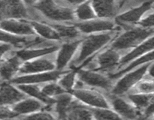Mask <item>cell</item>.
<instances>
[{"label":"cell","instance_id":"obj_1","mask_svg":"<svg viewBox=\"0 0 154 120\" xmlns=\"http://www.w3.org/2000/svg\"><path fill=\"white\" fill-rule=\"evenodd\" d=\"M81 1H37L26 2L29 6L37 10L51 23L75 22L74 9Z\"/></svg>","mask_w":154,"mask_h":120},{"label":"cell","instance_id":"obj_2","mask_svg":"<svg viewBox=\"0 0 154 120\" xmlns=\"http://www.w3.org/2000/svg\"><path fill=\"white\" fill-rule=\"evenodd\" d=\"M114 32L99 34H88L82 38L75 58H73V64L79 65L94 54L111 43L116 37Z\"/></svg>","mask_w":154,"mask_h":120},{"label":"cell","instance_id":"obj_3","mask_svg":"<svg viewBox=\"0 0 154 120\" xmlns=\"http://www.w3.org/2000/svg\"><path fill=\"white\" fill-rule=\"evenodd\" d=\"M153 34L154 28L132 26L126 28L125 32L116 36L111 41L110 47L122 52L131 48L136 47Z\"/></svg>","mask_w":154,"mask_h":120},{"label":"cell","instance_id":"obj_4","mask_svg":"<svg viewBox=\"0 0 154 120\" xmlns=\"http://www.w3.org/2000/svg\"><path fill=\"white\" fill-rule=\"evenodd\" d=\"M150 63L143 64L141 67L132 70L125 74L119 80L114 87H112L111 93L113 95L123 96L126 94L132 87L136 85L141 80L149 68Z\"/></svg>","mask_w":154,"mask_h":120},{"label":"cell","instance_id":"obj_5","mask_svg":"<svg viewBox=\"0 0 154 120\" xmlns=\"http://www.w3.org/2000/svg\"><path fill=\"white\" fill-rule=\"evenodd\" d=\"M0 43L10 45L11 47L14 46L16 48H19V50L56 44L52 42H48L43 40L38 36L22 37V36L14 35L2 29H0Z\"/></svg>","mask_w":154,"mask_h":120},{"label":"cell","instance_id":"obj_6","mask_svg":"<svg viewBox=\"0 0 154 120\" xmlns=\"http://www.w3.org/2000/svg\"><path fill=\"white\" fill-rule=\"evenodd\" d=\"M71 94L76 100L90 108H110L108 99L97 91L86 89L81 87L75 88Z\"/></svg>","mask_w":154,"mask_h":120},{"label":"cell","instance_id":"obj_7","mask_svg":"<svg viewBox=\"0 0 154 120\" xmlns=\"http://www.w3.org/2000/svg\"><path fill=\"white\" fill-rule=\"evenodd\" d=\"M152 2L141 3L136 7H132L129 10L120 13L114 21L117 26H121L125 29L132 27L133 24L138 23L144 14L152 8Z\"/></svg>","mask_w":154,"mask_h":120},{"label":"cell","instance_id":"obj_8","mask_svg":"<svg viewBox=\"0 0 154 120\" xmlns=\"http://www.w3.org/2000/svg\"><path fill=\"white\" fill-rule=\"evenodd\" d=\"M81 34H99L115 31L118 26L114 20L96 18L87 22H74Z\"/></svg>","mask_w":154,"mask_h":120},{"label":"cell","instance_id":"obj_9","mask_svg":"<svg viewBox=\"0 0 154 120\" xmlns=\"http://www.w3.org/2000/svg\"><path fill=\"white\" fill-rule=\"evenodd\" d=\"M78 80L82 82L83 85L98 88L105 91H111L112 82L109 76H107L99 72L90 70L82 69L77 73Z\"/></svg>","mask_w":154,"mask_h":120},{"label":"cell","instance_id":"obj_10","mask_svg":"<svg viewBox=\"0 0 154 120\" xmlns=\"http://www.w3.org/2000/svg\"><path fill=\"white\" fill-rule=\"evenodd\" d=\"M81 40L82 38L70 41H65L62 44L61 46H59L55 60L56 70L60 71L64 70L65 68L72 60H73L81 44Z\"/></svg>","mask_w":154,"mask_h":120},{"label":"cell","instance_id":"obj_11","mask_svg":"<svg viewBox=\"0 0 154 120\" xmlns=\"http://www.w3.org/2000/svg\"><path fill=\"white\" fill-rule=\"evenodd\" d=\"M66 71L64 70H53L49 72H44V73L20 75L17 77L13 78L11 80V83L15 85H20V84H35L38 85L40 83H48L51 82H55L58 80L59 78Z\"/></svg>","mask_w":154,"mask_h":120},{"label":"cell","instance_id":"obj_12","mask_svg":"<svg viewBox=\"0 0 154 120\" xmlns=\"http://www.w3.org/2000/svg\"><path fill=\"white\" fill-rule=\"evenodd\" d=\"M0 29L12 34L22 37L36 36L29 20L4 19L0 21Z\"/></svg>","mask_w":154,"mask_h":120},{"label":"cell","instance_id":"obj_13","mask_svg":"<svg viewBox=\"0 0 154 120\" xmlns=\"http://www.w3.org/2000/svg\"><path fill=\"white\" fill-rule=\"evenodd\" d=\"M55 70V63L53 62L49 58L44 56L23 63L19 70V73L22 75H27L53 71Z\"/></svg>","mask_w":154,"mask_h":120},{"label":"cell","instance_id":"obj_14","mask_svg":"<svg viewBox=\"0 0 154 120\" xmlns=\"http://www.w3.org/2000/svg\"><path fill=\"white\" fill-rule=\"evenodd\" d=\"M91 3L99 19L114 20L120 14V2L93 1Z\"/></svg>","mask_w":154,"mask_h":120},{"label":"cell","instance_id":"obj_15","mask_svg":"<svg viewBox=\"0 0 154 120\" xmlns=\"http://www.w3.org/2000/svg\"><path fill=\"white\" fill-rule=\"evenodd\" d=\"M58 49L59 46L57 44L45 46H35V47L18 50L16 52H14V54L23 63L26 62L30 61V60L47 56L50 54L54 53L58 50Z\"/></svg>","mask_w":154,"mask_h":120},{"label":"cell","instance_id":"obj_16","mask_svg":"<svg viewBox=\"0 0 154 120\" xmlns=\"http://www.w3.org/2000/svg\"><path fill=\"white\" fill-rule=\"evenodd\" d=\"M113 110L115 111L124 120H135L138 117V111L133 105L122 98V96L111 95L108 100Z\"/></svg>","mask_w":154,"mask_h":120},{"label":"cell","instance_id":"obj_17","mask_svg":"<svg viewBox=\"0 0 154 120\" xmlns=\"http://www.w3.org/2000/svg\"><path fill=\"white\" fill-rule=\"evenodd\" d=\"M121 57V52L111 47H108L96 57V65L98 66V70L101 71H108L114 68L118 67Z\"/></svg>","mask_w":154,"mask_h":120},{"label":"cell","instance_id":"obj_18","mask_svg":"<svg viewBox=\"0 0 154 120\" xmlns=\"http://www.w3.org/2000/svg\"><path fill=\"white\" fill-rule=\"evenodd\" d=\"M26 98V95L12 84L3 83L0 86V106H13Z\"/></svg>","mask_w":154,"mask_h":120},{"label":"cell","instance_id":"obj_19","mask_svg":"<svg viewBox=\"0 0 154 120\" xmlns=\"http://www.w3.org/2000/svg\"><path fill=\"white\" fill-rule=\"evenodd\" d=\"M154 50V36L149 38L144 42L140 44L138 46L134 48L130 52H127L125 56H123L120 59V64L118 65V68H120V70L123 67L126 66L128 64L132 62L133 60L136 59L138 57L144 55L146 53L151 52Z\"/></svg>","mask_w":154,"mask_h":120},{"label":"cell","instance_id":"obj_20","mask_svg":"<svg viewBox=\"0 0 154 120\" xmlns=\"http://www.w3.org/2000/svg\"><path fill=\"white\" fill-rule=\"evenodd\" d=\"M36 36L48 42L61 41L60 36L48 22L40 20H30Z\"/></svg>","mask_w":154,"mask_h":120},{"label":"cell","instance_id":"obj_21","mask_svg":"<svg viewBox=\"0 0 154 120\" xmlns=\"http://www.w3.org/2000/svg\"><path fill=\"white\" fill-rule=\"evenodd\" d=\"M90 107L74 99L69 106L66 120H93Z\"/></svg>","mask_w":154,"mask_h":120},{"label":"cell","instance_id":"obj_22","mask_svg":"<svg viewBox=\"0 0 154 120\" xmlns=\"http://www.w3.org/2000/svg\"><path fill=\"white\" fill-rule=\"evenodd\" d=\"M45 106L43 103L36 99L32 98H26L16 104L13 105L12 110L17 114V116H27L42 110Z\"/></svg>","mask_w":154,"mask_h":120},{"label":"cell","instance_id":"obj_23","mask_svg":"<svg viewBox=\"0 0 154 120\" xmlns=\"http://www.w3.org/2000/svg\"><path fill=\"white\" fill-rule=\"evenodd\" d=\"M22 64L20 58L14 54L0 64V77L4 80H11L14 75L19 72Z\"/></svg>","mask_w":154,"mask_h":120},{"label":"cell","instance_id":"obj_24","mask_svg":"<svg viewBox=\"0 0 154 120\" xmlns=\"http://www.w3.org/2000/svg\"><path fill=\"white\" fill-rule=\"evenodd\" d=\"M55 29L61 40L70 41L81 38V32L74 23H51L48 22Z\"/></svg>","mask_w":154,"mask_h":120},{"label":"cell","instance_id":"obj_25","mask_svg":"<svg viewBox=\"0 0 154 120\" xmlns=\"http://www.w3.org/2000/svg\"><path fill=\"white\" fill-rule=\"evenodd\" d=\"M17 87L26 95L30 96V98L36 99L46 106L54 105L55 103V99L51 98L45 95L42 91V88L38 85L35 84H20L17 85Z\"/></svg>","mask_w":154,"mask_h":120},{"label":"cell","instance_id":"obj_26","mask_svg":"<svg viewBox=\"0 0 154 120\" xmlns=\"http://www.w3.org/2000/svg\"><path fill=\"white\" fill-rule=\"evenodd\" d=\"M75 22H87L96 19V15L94 11L91 2L81 1L74 9Z\"/></svg>","mask_w":154,"mask_h":120},{"label":"cell","instance_id":"obj_27","mask_svg":"<svg viewBox=\"0 0 154 120\" xmlns=\"http://www.w3.org/2000/svg\"><path fill=\"white\" fill-rule=\"evenodd\" d=\"M55 112L57 116V120H66L68 111L72 104L73 95L69 92H65L55 98Z\"/></svg>","mask_w":154,"mask_h":120},{"label":"cell","instance_id":"obj_28","mask_svg":"<svg viewBox=\"0 0 154 120\" xmlns=\"http://www.w3.org/2000/svg\"><path fill=\"white\" fill-rule=\"evenodd\" d=\"M153 60H154V50L148 52V53L144 54V55L138 57V58H136V59L133 60V61L131 62L129 64H128L126 68H122L121 70L116 72L115 74H111L109 76V77L111 78V80L117 79V78H119L121 76H123V75L125 74L134 70L135 68H137V66L141 65V64H147V63L150 62V61H153Z\"/></svg>","mask_w":154,"mask_h":120},{"label":"cell","instance_id":"obj_29","mask_svg":"<svg viewBox=\"0 0 154 120\" xmlns=\"http://www.w3.org/2000/svg\"><path fill=\"white\" fill-rule=\"evenodd\" d=\"M95 120H124L111 108H90Z\"/></svg>","mask_w":154,"mask_h":120},{"label":"cell","instance_id":"obj_30","mask_svg":"<svg viewBox=\"0 0 154 120\" xmlns=\"http://www.w3.org/2000/svg\"><path fill=\"white\" fill-rule=\"evenodd\" d=\"M77 82V73L75 71H66L58 80V84L66 92H72Z\"/></svg>","mask_w":154,"mask_h":120},{"label":"cell","instance_id":"obj_31","mask_svg":"<svg viewBox=\"0 0 154 120\" xmlns=\"http://www.w3.org/2000/svg\"><path fill=\"white\" fill-rule=\"evenodd\" d=\"M153 98V95L150 94H142V93H135L128 95V99L135 107L138 109H145L150 104Z\"/></svg>","mask_w":154,"mask_h":120},{"label":"cell","instance_id":"obj_32","mask_svg":"<svg viewBox=\"0 0 154 120\" xmlns=\"http://www.w3.org/2000/svg\"><path fill=\"white\" fill-rule=\"evenodd\" d=\"M42 91L44 94L48 97L51 98H55L57 96L66 92L61 86L58 84V82H51L45 84L42 88Z\"/></svg>","mask_w":154,"mask_h":120},{"label":"cell","instance_id":"obj_33","mask_svg":"<svg viewBox=\"0 0 154 120\" xmlns=\"http://www.w3.org/2000/svg\"><path fill=\"white\" fill-rule=\"evenodd\" d=\"M23 120H56L51 112L45 110H40L34 113L25 116Z\"/></svg>","mask_w":154,"mask_h":120},{"label":"cell","instance_id":"obj_34","mask_svg":"<svg viewBox=\"0 0 154 120\" xmlns=\"http://www.w3.org/2000/svg\"><path fill=\"white\" fill-rule=\"evenodd\" d=\"M136 86L137 92L142 94H150L154 92V82L150 81H143L138 82Z\"/></svg>","mask_w":154,"mask_h":120},{"label":"cell","instance_id":"obj_35","mask_svg":"<svg viewBox=\"0 0 154 120\" xmlns=\"http://www.w3.org/2000/svg\"><path fill=\"white\" fill-rule=\"evenodd\" d=\"M18 116L17 114L8 106H0V120L14 118Z\"/></svg>","mask_w":154,"mask_h":120},{"label":"cell","instance_id":"obj_36","mask_svg":"<svg viewBox=\"0 0 154 120\" xmlns=\"http://www.w3.org/2000/svg\"><path fill=\"white\" fill-rule=\"evenodd\" d=\"M139 26L143 28H153L154 27V13L146 16L144 19L141 20L139 22Z\"/></svg>","mask_w":154,"mask_h":120},{"label":"cell","instance_id":"obj_37","mask_svg":"<svg viewBox=\"0 0 154 120\" xmlns=\"http://www.w3.org/2000/svg\"><path fill=\"white\" fill-rule=\"evenodd\" d=\"M154 113V97L150 100V104L148 106L145 108V111H144V114H145V117H147L152 116V114Z\"/></svg>","mask_w":154,"mask_h":120},{"label":"cell","instance_id":"obj_38","mask_svg":"<svg viewBox=\"0 0 154 120\" xmlns=\"http://www.w3.org/2000/svg\"><path fill=\"white\" fill-rule=\"evenodd\" d=\"M10 50H11V46L10 45L5 44H0V61H1L2 58L3 56L8 52Z\"/></svg>","mask_w":154,"mask_h":120},{"label":"cell","instance_id":"obj_39","mask_svg":"<svg viewBox=\"0 0 154 120\" xmlns=\"http://www.w3.org/2000/svg\"><path fill=\"white\" fill-rule=\"evenodd\" d=\"M149 74L154 77V64L152 66H150V69H149Z\"/></svg>","mask_w":154,"mask_h":120},{"label":"cell","instance_id":"obj_40","mask_svg":"<svg viewBox=\"0 0 154 120\" xmlns=\"http://www.w3.org/2000/svg\"><path fill=\"white\" fill-rule=\"evenodd\" d=\"M135 120H147V118L145 116H138Z\"/></svg>","mask_w":154,"mask_h":120},{"label":"cell","instance_id":"obj_41","mask_svg":"<svg viewBox=\"0 0 154 120\" xmlns=\"http://www.w3.org/2000/svg\"><path fill=\"white\" fill-rule=\"evenodd\" d=\"M152 8H154V2H153V4H152Z\"/></svg>","mask_w":154,"mask_h":120}]
</instances>
